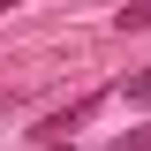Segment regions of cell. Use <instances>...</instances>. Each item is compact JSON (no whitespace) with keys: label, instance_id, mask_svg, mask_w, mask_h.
Instances as JSON below:
<instances>
[{"label":"cell","instance_id":"cell-1","mask_svg":"<svg viewBox=\"0 0 151 151\" xmlns=\"http://www.w3.org/2000/svg\"><path fill=\"white\" fill-rule=\"evenodd\" d=\"M98 106H106V91H91V98H76V106H60V113H45V121H38V136H45V144H68V136L83 129V121H91Z\"/></svg>","mask_w":151,"mask_h":151},{"label":"cell","instance_id":"cell-2","mask_svg":"<svg viewBox=\"0 0 151 151\" xmlns=\"http://www.w3.org/2000/svg\"><path fill=\"white\" fill-rule=\"evenodd\" d=\"M113 23H121V30H151V0H129V8H121Z\"/></svg>","mask_w":151,"mask_h":151},{"label":"cell","instance_id":"cell-3","mask_svg":"<svg viewBox=\"0 0 151 151\" xmlns=\"http://www.w3.org/2000/svg\"><path fill=\"white\" fill-rule=\"evenodd\" d=\"M106 151H151V121H144V129H129V136H113Z\"/></svg>","mask_w":151,"mask_h":151},{"label":"cell","instance_id":"cell-4","mask_svg":"<svg viewBox=\"0 0 151 151\" xmlns=\"http://www.w3.org/2000/svg\"><path fill=\"white\" fill-rule=\"evenodd\" d=\"M121 91H129V98H136V106H151V68H136V76H129V83H121Z\"/></svg>","mask_w":151,"mask_h":151},{"label":"cell","instance_id":"cell-5","mask_svg":"<svg viewBox=\"0 0 151 151\" xmlns=\"http://www.w3.org/2000/svg\"><path fill=\"white\" fill-rule=\"evenodd\" d=\"M8 8H23V0H0V15H8Z\"/></svg>","mask_w":151,"mask_h":151},{"label":"cell","instance_id":"cell-6","mask_svg":"<svg viewBox=\"0 0 151 151\" xmlns=\"http://www.w3.org/2000/svg\"><path fill=\"white\" fill-rule=\"evenodd\" d=\"M38 151H68V144H38Z\"/></svg>","mask_w":151,"mask_h":151}]
</instances>
